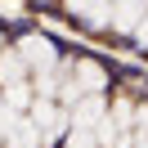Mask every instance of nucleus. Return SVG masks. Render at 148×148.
<instances>
[{
    "instance_id": "f257e3e1",
    "label": "nucleus",
    "mask_w": 148,
    "mask_h": 148,
    "mask_svg": "<svg viewBox=\"0 0 148 148\" xmlns=\"http://www.w3.org/2000/svg\"><path fill=\"white\" fill-rule=\"evenodd\" d=\"M32 130H36L40 139H58V135H67V130H72V117H67L58 103L36 99V103H32Z\"/></svg>"
},
{
    "instance_id": "0eeeda50",
    "label": "nucleus",
    "mask_w": 148,
    "mask_h": 148,
    "mask_svg": "<svg viewBox=\"0 0 148 148\" xmlns=\"http://www.w3.org/2000/svg\"><path fill=\"white\" fill-rule=\"evenodd\" d=\"M139 18H148L144 5H112V32H135Z\"/></svg>"
},
{
    "instance_id": "7ed1b4c3",
    "label": "nucleus",
    "mask_w": 148,
    "mask_h": 148,
    "mask_svg": "<svg viewBox=\"0 0 148 148\" xmlns=\"http://www.w3.org/2000/svg\"><path fill=\"white\" fill-rule=\"evenodd\" d=\"M72 81H76V90H81V94H99L103 85H108V76H103L99 63L81 58V63H72Z\"/></svg>"
},
{
    "instance_id": "6e6552de",
    "label": "nucleus",
    "mask_w": 148,
    "mask_h": 148,
    "mask_svg": "<svg viewBox=\"0 0 148 148\" xmlns=\"http://www.w3.org/2000/svg\"><path fill=\"white\" fill-rule=\"evenodd\" d=\"M72 14L85 23V27H103V23L112 27V5H76Z\"/></svg>"
},
{
    "instance_id": "423d86ee",
    "label": "nucleus",
    "mask_w": 148,
    "mask_h": 148,
    "mask_svg": "<svg viewBox=\"0 0 148 148\" xmlns=\"http://www.w3.org/2000/svg\"><path fill=\"white\" fill-rule=\"evenodd\" d=\"M5 148H40V135L32 130V121L14 117V126L5 130Z\"/></svg>"
},
{
    "instance_id": "f03ea898",
    "label": "nucleus",
    "mask_w": 148,
    "mask_h": 148,
    "mask_svg": "<svg viewBox=\"0 0 148 148\" xmlns=\"http://www.w3.org/2000/svg\"><path fill=\"white\" fill-rule=\"evenodd\" d=\"M14 49H18V54H23V63H27V67H36L40 76H45V72H54V67H58L54 40H49V36H40V32H32V36H23V40H18Z\"/></svg>"
},
{
    "instance_id": "39448f33",
    "label": "nucleus",
    "mask_w": 148,
    "mask_h": 148,
    "mask_svg": "<svg viewBox=\"0 0 148 148\" xmlns=\"http://www.w3.org/2000/svg\"><path fill=\"white\" fill-rule=\"evenodd\" d=\"M9 85H27V63H23L18 49L0 54V90H9Z\"/></svg>"
},
{
    "instance_id": "20e7f679",
    "label": "nucleus",
    "mask_w": 148,
    "mask_h": 148,
    "mask_svg": "<svg viewBox=\"0 0 148 148\" xmlns=\"http://www.w3.org/2000/svg\"><path fill=\"white\" fill-rule=\"evenodd\" d=\"M103 121V94H85L72 108V130H94Z\"/></svg>"
}]
</instances>
